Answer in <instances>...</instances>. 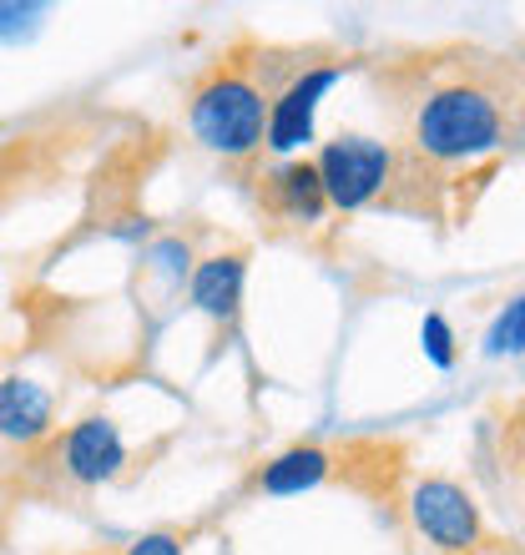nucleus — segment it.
<instances>
[{
  "label": "nucleus",
  "instance_id": "8",
  "mask_svg": "<svg viewBox=\"0 0 525 555\" xmlns=\"http://www.w3.org/2000/svg\"><path fill=\"white\" fill-rule=\"evenodd\" d=\"M56 424V399L36 379H0V439L5 444H41Z\"/></svg>",
  "mask_w": 525,
  "mask_h": 555
},
{
  "label": "nucleus",
  "instance_id": "6",
  "mask_svg": "<svg viewBox=\"0 0 525 555\" xmlns=\"http://www.w3.org/2000/svg\"><path fill=\"white\" fill-rule=\"evenodd\" d=\"M51 465L72 485L91 490V485L117 480L121 469H127V439H121V429L106 420V414H91V420H76L72 429L56 439Z\"/></svg>",
  "mask_w": 525,
  "mask_h": 555
},
{
  "label": "nucleus",
  "instance_id": "1",
  "mask_svg": "<svg viewBox=\"0 0 525 555\" xmlns=\"http://www.w3.org/2000/svg\"><path fill=\"white\" fill-rule=\"evenodd\" d=\"M409 137H414V152H424L430 162H450V167L475 162L505 142V106L496 102V91L450 81L414 106Z\"/></svg>",
  "mask_w": 525,
  "mask_h": 555
},
{
  "label": "nucleus",
  "instance_id": "15",
  "mask_svg": "<svg viewBox=\"0 0 525 555\" xmlns=\"http://www.w3.org/2000/svg\"><path fill=\"white\" fill-rule=\"evenodd\" d=\"M182 545H188L182 530H152V535H142L127 555H182Z\"/></svg>",
  "mask_w": 525,
  "mask_h": 555
},
{
  "label": "nucleus",
  "instance_id": "12",
  "mask_svg": "<svg viewBox=\"0 0 525 555\" xmlns=\"http://www.w3.org/2000/svg\"><path fill=\"white\" fill-rule=\"evenodd\" d=\"M420 344H424V353H430V364H435V369H450L454 364V328L445 323V313H424Z\"/></svg>",
  "mask_w": 525,
  "mask_h": 555
},
{
  "label": "nucleus",
  "instance_id": "5",
  "mask_svg": "<svg viewBox=\"0 0 525 555\" xmlns=\"http://www.w3.org/2000/svg\"><path fill=\"white\" fill-rule=\"evenodd\" d=\"M344 72H349L344 61H329V66H304V72L293 76L289 87L268 102V137H262V146L278 152L283 162H289L293 152H304V146L313 142V121H319L323 96L344 81Z\"/></svg>",
  "mask_w": 525,
  "mask_h": 555
},
{
  "label": "nucleus",
  "instance_id": "14",
  "mask_svg": "<svg viewBox=\"0 0 525 555\" xmlns=\"http://www.w3.org/2000/svg\"><path fill=\"white\" fill-rule=\"evenodd\" d=\"M152 263L167 273V283H182V278H192V253H188V243H157V248H152Z\"/></svg>",
  "mask_w": 525,
  "mask_h": 555
},
{
  "label": "nucleus",
  "instance_id": "7",
  "mask_svg": "<svg viewBox=\"0 0 525 555\" xmlns=\"http://www.w3.org/2000/svg\"><path fill=\"white\" fill-rule=\"evenodd\" d=\"M262 197H268V212H273V218L298 222V228H308V222H323V212H329V197H323L319 167H313L308 157L278 162L273 172H268V188H262Z\"/></svg>",
  "mask_w": 525,
  "mask_h": 555
},
{
  "label": "nucleus",
  "instance_id": "16",
  "mask_svg": "<svg viewBox=\"0 0 525 555\" xmlns=\"http://www.w3.org/2000/svg\"><path fill=\"white\" fill-rule=\"evenodd\" d=\"M515 435H521V450H525V410L515 414Z\"/></svg>",
  "mask_w": 525,
  "mask_h": 555
},
{
  "label": "nucleus",
  "instance_id": "13",
  "mask_svg": "<svg viewBox=\"0 0 525 555\" xmlns=\"http://www.w3.org/2000/svg\"><path fill=\"white\" fill-rule=\"evenodd\" d=\"M46 15V5H21V0H0V41H21L36 21Z\"/></svg>",
  "mask_w": 525,
  "mask_h": 555
},
{
  "label": "nucleus",
  "instance_id": "4",
  "mask_svg": "<svg viewBox=\"0 0 525 555\" xmlns=\"http://www.w3.org/2000/svg\"><path fill=\"white\" fill-rule=\"evenodd\" d=\"M313 167H319L329 212H359L389 188L394 152L384 142H374V137H334L313 157Z\"/></svg>",
  "mask_w": 525,
  "mask_h": 555
},
{
  "label": "nucleus",
  "instance_id": "2",
  "mask_svg": "<svg viewBox=\"0 0 525 555\" xmlns=\"http://www.w3.org/2000/svg\"><path fill=\"white\" fill-rule=\"evenodd\" d=\"M188 127L218 157H253L268 137V96L248 72L222 66L192 91Z\"/></svg>",
  "mask_w": 525,
  "mask_h": 555
},
{
  "label": "nucleus",
  "instance_id": "11",
  "mask_svg": "<svg viewBox=\"0 0 525 555\" xmlns=\"http://www.w3.org/2000/svg\"><path fill=\"white\" fill-rule=\"evenodd\" d=\"M521 349H525V293L500 308V319L485 334V353H496V359L500 353H521Z\"/></svg>",
  "mask_w": 525,
  "mask_h": 555
},
{
  "label": "nucleus",
  "instance_id": "10",
  "mask_svg": "<svg viewBox=\"0 0 525 555\" xmlns=\"http://www.w3.org/2000/svg\"><path fill=\"white\" fill-rule=\"evenodd\" d=\"M334 469H338V454H329L323 444H289V450L273 454L253 475V490L258 495H304V490H319Z\"/></svg>",
  "mask_w": 525,
  "mask_h": 555
},
{
  "label": "nucleus",
  "instance_id": "9",
  "mask_svg": "<svg viewBox=\"0 0 525 555\" xmlns=\"http://www.w3.org/2000/svg\"><path fill=\"white\" fill-rule=\"evenodd\" d=\"M243 278H248L243 253H213V258H203L188 278L192 308L207 313L213 323H233L238 308H243Z\"/></svg>",
  "mask_w": 525,
  "mask_h": 555
},
{
  "label": "nucleus",
  "instance_id": "3",
  "mask_svg": "<svg viewBox=\"0 0 525 555\" xmlns=\"http://www.w3.org/2000/svg\"><path fill=\"white\" fill-rule=\"evenodd\" d=\"M409 526L430 551L439 555H475L485 541L481 526V505L470 495L465 485L454 480H414L409 485Z\"/></svg>",
  "mask_w": 525,
  "mask_h": 555
}]
</instances>
